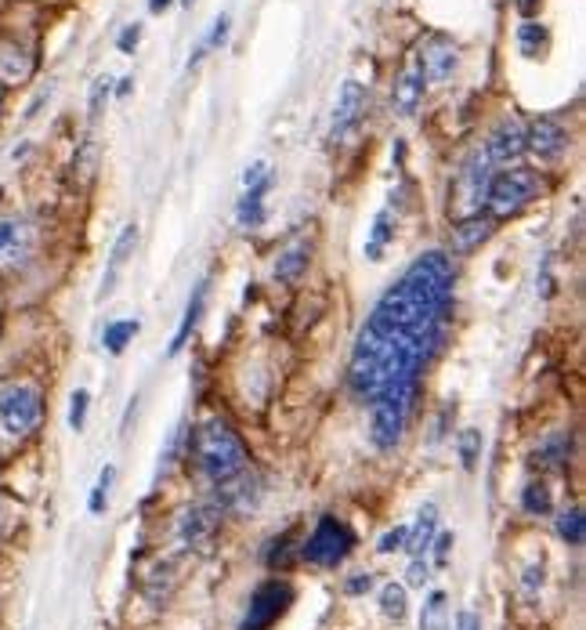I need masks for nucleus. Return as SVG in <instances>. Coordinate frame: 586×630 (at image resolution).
<instances>
[{
  "label": "nucleus",
  "instance_id": "f257e3e1",
  "mask_svg": "<svg viewBox=\"0 0 586 630\" xmlns=\"http://www.w3.org/2000/svg\"><path fill=\"white\" fill-rule=\"evenodd\" d=\"M453 287L456 268L442 250H427L402 272L395 287L373 305L351 348V392L373 402L388 388L420 384L449 334Z\"/></svg>",
  "mask_w": 586,
  "mask_h": 630
},
{
  "label": "nucleus",
  "instance_id": "f03ea898",
  "mask_svg": "<svg viewBox=\"0 0 586 630\" xmlns=\"http://www.w3.org/2000/svg\"><path fill=\"white\" fill-rule=\"evenodd\" d=\"M189 460L210 486H221L228 478L243 475L250 468V449L239 439V431L221 417H207L196 424L189 439Z\"/></svg>",
  "mask_w": 586,
  "mask_h": 630
},
{
  "label": "nucleus",
  "instance_id": "7ed1b4c3",
  "mask_svg": "<svg viewBox=\"0 0 586 630\" xmlns=\"http://www.w3.org/2000/svg\"><path fill=\"white\" fill-rule=\"evenodd\" d=\"M420 399V384H402V388H388L377 399L369 402V439L377 449H395L409 428V417Z\"/></svg>",
  "mask_w": 586,
  "mask_h": 630
},
{
  "label": "nucleus",
  "instance_id": "20e7f679",
  "mask_svg": "<svg viewBox=\"0 0 586 630\" xmlns=\"http://www.w3.org/2000/svg\"><path fill=\"white\" fill-rule=\"evenodd\" d=\"M536 196H539V174L529 171V167H514V171H500L489 178L485 207L492 210V221H503L529 207Z\"/></svg>",
  "mask_w": 586,
  "mask_h": 630
},
{
  "label": "nucleus",
  "instance_id": "39448f33",
  "mask_svg": "<svg viewBox=\"0 0 586 630\" xmlns=\"http://www.w3.org/2000/svg\"><path fill=\"white\" fill-rule=\"evenodd\" d=\"M492 163L485 160V153L478 149V153H471L464 160V167L456 171V182H453V200H449V210L456 214V221L460 218H474V214H482L485 207V192H489V171Z\"/></svg>",
  "mask_w": 586,
  "mask_h": 630
},
{
  "label": "nucleus",
  "instance_id": "423d86ee",
  "mask_svg": "<svg viewBox=\"0 0 586 630\" xmlns=\"http://www.w3.org/2000/svg\"><path fill=\"white\" fill-rule=\"evenodd\" d=\"M44 420V395L33 384H8L0 392V428L8 435H29Z\"/></svg>",
  "mask_w": 586,
  "mask_h": 630
},
{
  "label": "nucleus",
  "instance_id": "0eeeda50",
  "mask_svg": "<svg viewBox=\"0 0 586 630\" xmlns=\"http://www.w3.org/2000/svg\"><path fill=\"white\" fill-rule=\"evenodd\" d=\"M351 547H355V536H351L348 525L326 515V518H319L315 533L304 540L301 558L312 565H322V569H333V565H341L344 558H348Z\"/></svg>",
  "mask_w": 586,
  "mask_h": 630
},
{
  "label": "nucleus",
  "instance_id": "6e6552de",
  "mask_svg": "<svg viewBox=\"0 0 586 630\" xmlns=\"http://www.w3.org/2000/svg\"><path fill=\"white\" fill-rule=\"evenodd\" d=\"M293 605V587L286 580H265L250 594V609H246L239 630H272L283 620L286 609Z\"/></svg>",
  "mask_w": 586,
  "mask_h": 630
},
{
  "label": "nucleus",
  "instance_id": "1a4fd4ad",
  "mask_svg": "<svg viewBox=\"0 0 586 630\" xmlns=\"http://www.w3.org/2000/svg\"><path fill=\"white\" fill-rule=\"evenodd\" d=\"M221 518H225V511H221L214 500H203V504L185 507L181 518H178L181 544L192 547V551L207 554L210 547H214V540H218V533H221Z\"/></svg>",
  "mask_w": 586,
  "mask_h": 630
},
{
  "label": "nucleus",
  "instance_id": "9d476101",
  "mask_svg": "<svg viewBox=\"0 0 586 630\" xmlns=\"http://www.w3.org/2000/svg\"><path fill=\"white\" fill-rule=\"evenodd\" d=\"M214 504H218L225 515H250V511L261 504V478L254 475V468H246L243 475L214 486Z\"/></svg>",
  "mask_w": 586,
  "mask_h": 630
},
{
  "label": "nucleus",
  "instance_id": "9b49d317",
  "mask_svg": "<svg viewBox=\"0 0 586 630\" xmlns=\"http://www.w3.org/2000/svg\"><path fill=\"white\" fill-rule=\"evenodd\" d=\"M525 149H532L539 160H558L568 149L565 124L554 120V116H536V120L525 127Z\"/></svg>",
  "mask_w": 586,
  "mask_h": 630
},
{
  "label": "nucleus",
  "instance_id": "f8f14e48",
  "mask_svg": "<svg viewBox=\"0 0 586 630\" xmlns=\"http://www.w3.org/2000/svg\"><path fill=\"white\" fill-rule=\"evenodd\" d=\"M416 58H420V69L431 84H445L456 73V62H460L456 44L449 37H427L416 51Z\"/></svg>",
  "mask_w": 586,
  "mask_h": 630
},
{
  "label": "nucleus",
  "instance_id": "ddd939ff",
  "mask_svg": "<svg viewBox=\"0 0 586 630\" xmlns=\"http://www.w3.org/2000/svg\"><path fill=\"white\" fill-rule=\"evenodd\" d=\"M525 153V124H521L518 116H507L496 124V131L489 134V142H485V160L489 163H511Z\"/></svg>",
  "mask_w": 586,
  "mask_h": 630
},
{
  "label": "nucleus",
  "instance_id": "4468645a",
  "mask_svg": "<svg viewBox=\"0 0 586 630\" xmlns=\"http://www.w3.org/2000/svg\"><path fill=\"white\" fill-rule=\"evenodd\" d=\"M424 91H427V77L424 69H420V58H409L406 69L398 73L395 80V91H391V105H395L398 116H413L424 102Z\"/></svg>",
  "mask_w": 586,
  "mask_h": 630
},
{
  "label": "nucleus",
  "instance_id": "2eb2a0df",
  "mask_svg": "<svg viewBox=\"0 0 586 630\" xmlns=\"http://www.w3.org/2000/svg\"><path fill=\"white\" fill-rule=\"evenodd\" d=\"M362 113H366V91H362V84L348 80V84L341 87V95H337V109H333V142L351 138L355 127H359Z\"/></svg>",
  "mask_w": 586,
  "mask_h": 630
},
{
  "label": "nucleus",
  "instance_id": "dca6fc26",
  "mask_svg": "<svg viewBox=\"0 0 586 630\" xmlns=\"http://www.w3.org/2000/svg\"><path fill=\"white\" fill-rule=\"evenodd\" d=\"M134 247H138V225H123V232L116 236V243H113V254H109V265H105L98 301H105V297L116 290V279H120V272L127 268V261H131Z\"/></svg>",
  "mask_w": 586,
  "mask_h": 630
},
{
  "label": "nucleus",
  "instance_id": "f3484780",
  "mask_svg": "<svg viewBox=\"0 0 586 630\" xmlns=\"http://www.w3.org/2000/svg\"><path fill=\"white\" fill-rule=\"evenodd\" d=\"M308 265H312V247L304 239H293L275 258V279L286 283V287H297L304 279V272H308Z\"/></svg>",
  "mask_w": 586,
  "mask_h": 630
},
{
  "label": "nucleus",
  "instance_id": "a211bd4d",
  "mask_svg": "<svg viewBox=\"0 0 586 630\" xmlns=\"http://www.w3.org/2000/svg\"><path fill=\"white\" fill-rule=\"evenodd\" d=\"M29 250V229L19 218H0V265H19Z\"/></svg>",
  "mask_w": 586,
  "mask_h": 630
},
{
  "label": "nucleus",
  "instance_id": "6ab92c4d",
  "mask_svg": "<svg viewBox=\"0 0 586 630\" xmlns=\"http://www.w3.org/2000/svg\"><path fill=\"white\" fill-rule=\"evenodd\" d=\"M435 529H438V507L435 504H424V507H420V515H416L413 529H409L406 547H402V551H409V558H424V554L431 551Z\"/></svg>",
  "mask_w": 586,
  "mask_h": 630
},
{
  "label": "nucleus",
  "instance_id": "aec40b11",
  "mask_svg": "<svg viewBox=\"0 0 586 630\" xmlns=\"http://www.w3.org/2000/svg\"><path fill=\"white\" fill-rule=\"evenodd\" d=\"M492 229H496V221L482 218V214H474V218H460L456 221V229H453V250L456 254H471V250H478L485 239L492 236Z\"/></svg>",
  "mask_w": 586,
  "mask_h": 630
},
{
  "label": "nucleus",
  "instance_id": "412c9836",
  "mask_svg": "<svg viewBox=\"0 0 586 630\" xmlns=\"http://www.w3.org/2000/svg\"><path fill=\"white\" fill-rule=\"evenodd\" d=\"M203 308H207V283H199V287L192 290L189 305H185V315H181L178 330H174V341H171V348H167V355H178L181 348L189 344L192 330H196L199 319H203Z\"/></svg>",
  "mask_w": 586,
  "mask_h": 630
},
{
  "label": "nucleus",
  "instance_id": "4be33fe9",
  "mask_svg": "<svg viewBox=\"0 0 586 630\" xmlns=\"http://www.w3.org/2000/svg\"><path fill=\"white\" fill-rule=\"evenodd\" d=\"M268 189H272V182L268 185H250V189L243 192V200H239L236 207V221L243 225V229H257L261 221H265V196Z\"/></svg>",
  "mask_w": 586,
  "mask_h": 630
},
{
  "label": "nucleus",
  "instance_id": "5701e85b",
  "mask_svg": "<svg viewBox=\"0 0 586 630\" xmlns=\"http://www.w3.org/2000/svg\"><path fill=\"white\" fill-rule=\"evenodd\" d=\"M391 239H395V218H391V210H380L377 218H373V229H369V239H366V261L384 258Z\"/></svg>",
  "mask_w": 586,
  "mask_h": 630
},
{
  "label": "nucleus",
  "instance_id": "b1692460",
  "mask_svg": "<svg viewBox=\"0 0 586 630\" xmlns=\"http://www.w3.org/2000/svg\"><path fill=\"white\" fill-rule=\"evenodd\" d=\"M138 330H142V323H138V319H120V323H109V326H105V337H102L105 352L120 355L123 348H127L134 337H138Z\"/></svg>",
  "mask_w": 586,
  "mask_h": 630
},
{
  "label": "nucleus",
  "instance_id": "393cba45",
  "mask_svg": "<svg viewBox=\"0 0 586 630\" xmlns=\"http://www.w3.org/2000/svg\"><path fill=\"white\" fill-rule=\"evenodd\" d=\"M420 630H449V598L442 591L427 598L424 612H420Z\"/></svg>",
  "mask_w": 586,
  "mask_h": 630
},
{
  "label": "nucleus",
  "instance_id": "a878e982",
  "mask_svg": "<svg viewBox=\"0 0 586 630\" xmlns=\"http://www.w3.org/2000/svg\"><path fill=\"white\" fill-rule=\"evenodd\" d=\"M547 44H550V37L539 22H521L518 26V48L525 58H539L543 51H547Z\"/></svg>",
  "mask_w": 586,
  "mask_h": 630
},
{
  "label": "nucleus",
  "instance_id": "bb28decb",
  "mask_svg": "<svg viewBox=\"0 0 586 630\" xmlns=\"http://www.w3.org/2000/svg\"><path fill=\"white\" fill-rule=\"evenodd\" d=\"M558 536L565 540L568 547H579L586 536V522H583V507H568V511H561L558 518Z\"/></svg>",
  "mask_w": 586,
  "mask_h": 630
},
{
  "label": "nucleus",
  "instance_id": "cd10ccee",
  "mask_svg": "<svg viewBox=\"0 0 586 630\" xmlns=\"http://www.w3.org/2000/svg\"><path fill=\"white\" fill-rule=\"evenodd\" d=\"M521 507H525V515H532V518L550 515V507H554L550 489L543 486V482H529V486L521 489Z\"/></svg>",
  "mask_w": 586,
  "mask_h": 630
},
{
  "label": "nucleus",
  "instance_id": "c85d7f7f",
  "mask_svg": "<svg viewBox=\"0 0 586 630\" xmlns=\"http://www.w3.org/2000/svg\"><path fill=\"white\" fill-rule=\"evenodd\" d=\"M406 587L402 583H388L384 591H380V612L388 616V620H395V623H402L406 620Z\"/></svg>",
  "mask_w": 586,
  "mask_h": 630
},
{
  "label": "nucleus",
  "instance_id": "c756f323",
  "mask_svg": "<svg viewBox=\"0 0 586 630\" xmlns=\"http://www.w3.org/2000/svg\"><path fill=\"white\" fill-rule=\"evenodd\" d=\"M568 453H572V442H568V435H550L543 446H539L536 457H543V464H550V468H561L568 460Z\"/></svg>",
  "mask_w": 586,
  "mask_h": 630
},
{
  "label": "nucleus",
  "instance_id": "7c9ffc66",
  "mask_svg": "<svg viewBox=\"0 0 586 630\" xmlns=\"http://www.w3.org/2000/svg\"><path fill=\"white\" fill-rule=\"evenodd\" d=\"M456 449H460V460H464V468L471 471L474 464H478V457H482V431H460V439H456Z\"/></svg>",
  "mask_w": 586,
  "mask_h": 630
},
{
  "label": "nucleus",
  "instance_id": "2f4dec72",
  "mask_svg": "<svg viewBox=\"0 0 586 630\" xmlns=\"http://www.w3.org/2000/svg\"><path fill=\"white\" fill-rule=\"evenodd\" d=\"M113 478H116V468H102L95 489H91V500H87L91 515H102L105 511V504H109V489H113Z\"/></svg>",
  "mask_w": 586,
  "mask_h": 630
},
{
  "label": "nucleus",
  "instance_id": "473e14b6",
  "mask_svg": "<svg viewBox=\"0 0 586 630\" xmlns=\"http://www.w3.org/2000/svg\"><path fill=\"white\" fill-rule=\"evenodd\" d=\"M113 95V80L109 77H98L95 84H91V98H87V109H91V120H98L102 116V105L105 98Z\"/></svg>",
  "mask_w": 586,
  "mask_h": 630
},
{
  "label": "nucleus",
  "instance_id": "72a5a7b5",
  "mask_svg": "<svg viewBox=\"0 0 586 630\" xmlns=\"http://www.w3.org/2000/svg\"><path fill=\"white\" fill-rule=\"evenodd\" d=\"M87 402H91V395H87L84 388H76L73 399H69V428H73V431L84 428V420H87Z\"/></svg>",
  "mask_w": 586,
  "mask_h": 630
},
{
  "label": "nucleus",
  "instance_id": "f704fd0d",
  "mask_svg": "<svg viewBox=\"0 0 586 630\" xmlns=\"http://www.w3.org/2000/svg\"><path fill=\"white\" fill-rule=\"evenodd\" d=\"M406 536H409V529H406V525H395V529H391V533H384V536H380V547H377V551H380V554L402 551V547H406Z\"/></svg>",
  "mask_w": 586,
  "mask_h": 630
},
{
  "label": "nucleus",
  "instance_id": "c9c22d12",
  "mask_svg": "<svg viewBox=\"0 0 586 630\" xmlns=\"http://www.w3.org/2000/svg\"><path fill=\"white\" fill-rule=\"evenodd\" d=\"M427 580H431V565H427L424 558H413V562H409L406 583H409V587H424Z\"/></svg>",
  "mask_w": 586,
  "mask_h": 630
},
{
  "label": "nucleus",
  "instance_id": "e433bc0d",
  "mask_svg": "<svg viewBox=\"0 0 586 630\" xmlns=\"http://www.w3.org/2000/svg\"><path fill=\"white\" fill-rule=\"evenodd\" d=\"M138 40H142V22H134V26H123V33H120V51L123 55H131L134 48H138Z\"/></svg>",
  "mask_w": 586,
  "mask_h": 630
},
{
  "label": "nucleus",
  "instance_id": "4c0bfd02",
  "mask_svg": "<svg viewBox=\"0 0 586 630\" xmlns=\"http://www.w3.org/2000/svg\"><path fill=\"white\" fill-rule=\"evenodd\" d=\"M228 26H232V19H228V15H218V22H214V29H210V37L203 48H221V44L228 40Z\"/></svg>",
  "mask_w": 586,
  "mask_h": 630
},
{
  "label": "nucleus",
  "instance_id": "58836bf2",
  "mask_svg": "<svg viewBox=\"0 0 586 630\" xmlns=\"http://www.w3.org/2000/svg\"><path fill=\"white\" fill-rule=\"evenodd\" d=\"M431 547H435V562L438 565H449V551H453V533H442L438 540H431Z\"/></svg>",
  "mask_w": 586,
  "mask_h": 630
},
{
  "label": "nucleus",
  "instance_id": "ea45409f",
  "mask_svg": "<svg viewBox=\"0 0 586 630\" xmlns=\"http://www.w3.org/2000/svg\"><path fill=\"white\" fill-rule=\"evenodd\" d=\"M456 630H482V620H478L474 612H460V616H456Z\"/></svg>",
  "mask_w": 586,
  "mask_h": 630
},
{
  "label": "nucleus",
  "instance_id": "a19ab883",
  "mask_svg": "<svg viewBox=\"0 0 586 630\" xmlns=\"http://www.w3.org/2000/svg\"><path fill=\"white\" fill-rule=\"evenodd\" d=\"M373 587V576L369 573H359L355 580H348V594H362V591H369Z\"/></svg>",
  "mask_w": 586,
  "mask_h": 630
},
{
  "label": "nucleus",
  "instance_id": "79ce46f5",
  "mask_svg": "<svg viewBox=\"0 0 586 630\" xmlns=\"http://www.w3.org/2000/svg\"><path fill=\"white\" fill-rule=\"evenodd\" d=\"M525 587H543V565H529V569H525Z\"/></svg>",
  "mask_w": 586,
  "mask_h": 630
},
{
  "label": "nucleus",
  "instance_id": "37998d69",
  "mask_svg": "<svg viewBox=\"0 0 586 630\" xmlns=\"http://www.w3.org/2000/svg\"><path fill=\"white\" fill-rule=\"evenodd\" d=\"M131 87H134V77H123V80H120V87H116V95H120V98H123V95H131Z\"/></svg>",
  "mask_w": 586,
  "mask_h": 630
},
{
  "label": "nucleus",
  "instance_id": "c03bdc74",
  "mask_svg": "<svg viewBox=\"0 0 586 630\" xmlns=\"http://www.w3.org/2000/svg\"><path fill=\"white\" fill-rule=\"evenodd\" d=\"M167 8H171V0H149V11H156V15L167 11Z\"/></svg>",
  "mask_w": 586,
  "mask_h": 630
},
{
  "label": "nucleus",
  "instance_id": "a18cd8bd",
  "mask_svg": "<svg viewBox=\"0 0 586 630\" xmlns=\"http://www.w3.org/2000/svg\"><path fill=\"white\" fill-rule=\"evenodd\" d=\"M536 4H539V0H521V11H532Z\"/></svg>",
  "mask_w": 586,
  "mask_h": 630
},
{
  "label": "nucleus",
  "instance_id": "49530a36",
  "mask_svg": "<svg viewBox=\"0 0 586 630\" xmlns=\"http://www.w3.org/2000/svg\"><path fill=\"white\" fill-rule=\"evenodd\" d=\"M0 109H4V84H0Z\"/></svg>",
  "mask_w": 586,
  "mask_h": 630
},
{
  "label": "nucleus",
  "instance_id": "de8ad7c7",
  "mask_svg": "<svg viewBox=\"0 0 586 630\" xmlns=\"http://www.w3.org/2000/svg\"><path fill=\"white\" fill-rule=\"evenodd\" d=\"M181 4H189V8H192V0H181Z\"/></svg>",
  "mask_w": 586,
  "mask_h": 630
}]
</instances>
